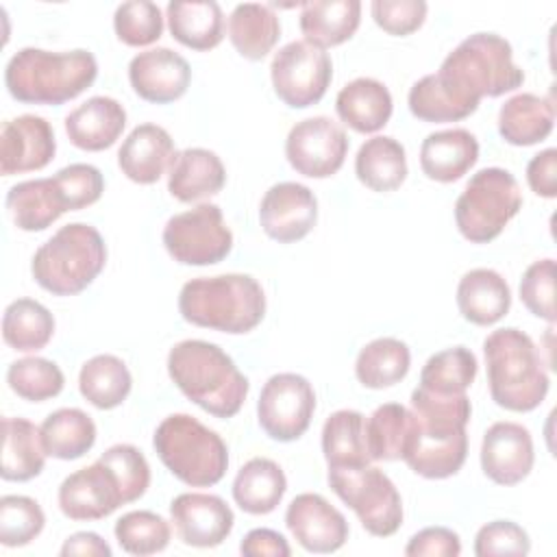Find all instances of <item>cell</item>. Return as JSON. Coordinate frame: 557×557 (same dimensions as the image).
Instances as JSON below:
<instances>
[{
	"label": "cell",
	"instance_id": "1",
	"mask_svg": "<svg viewBox=\"0 0 557 557\" xmlns=\"http://www.w3.org/2000/svg\"><path fill=\"white\" fill-rule=\"evenodd\" d=\"M168 374L194 405L215 418L237 416L250 389L235 361L205 339L174 344L168 352Z\"/></svg>",
	"mask_w": 557,
	"mask_h": 557
},
{
	"label": "cell",
	"instance_id": "2",
	"mask_svg": "<svg viewBox=\"0 0 557 557\" xmlns=\"http://www.w3.org/2000/svg\"><path fill=\"white\" fill-rule=\"evenodd\" d=\"M98 61L89 50H17L4 67L7 91L26 104H63L94 85Z\"/></svg>",
	"mask_w": 557,
	"mask_h": 557
},
{
	"label": "cell",
	"instance_id": "3",
	"mask_svg": "<svg viewBox=\"0 0 557 557\" xmlns=\"http://www.w3.org/2000/svg\"><path fill=\"white\" fill-rule=\"evenodd\" d=\"M178 313L194 326L244 335L261 324L265 294L250 274L198 276L181 287Z\"/></svg>",
	"mask_w": 557,
	"mask_h": 557
},
{
	"label": "cell",
	"instance_id": "4",
	"mask_svg": "<svg viewBox=\"0 0 557 557\" xmlns=\"http://www.w3.org/2000/svg\"><path fill=\"white\" fill-rule=\"evenodd\" d=\"M492 400L513 413L537 409L550 387L542 355L533 339L516 329L492 331L483 342Z\"/></svg>",
	"mask_w": 557,
	"mask_h": 557
},
{
	"label": "cell",
	"instance_id": "5",
	"mask_svg": "<svg viewBox=\"0 0 557 557\" xmlns=\"http://www.w3.org/2000/svg\"><path fill=\"white\" fill-rule=\"evenodd\" d=\"M437 78L466 104L479 109L481 98L518 89L524 72L513 63L511 44L496 33H474L446 54Z\"/></svg>",
	"mask_w": 557,
	"mask_h": 557
},
{
	"label": "cell",
	"instance_id": "6",
	"mask_svg": "<svg viewBox=\"0 0 557 557\" xmlns=\"http://www.w3.org/2000/svg\"><path fill=\"white\" fill-rule=\"evenodd\" d=\"M104 263L107 246L98 228L85 222H72L61 226L35 250L30 274L46 292L74 296L96 281Z\"/></svg>",
	"mask_w": 557,
	"mask_h": 557
},
{
	"label": "cell",
	"instance_id": "7",
	"mask_svg": "<svg viewBox=\"0 0 557 557\" xmlns=\"http://www.w3.org/2000/svg\"><path fill=\"white\" fill-rule=\"evenodd\" d=\"M152 446L161 463L185 485L211 487L226 474L224 440L189 413L163 418L152 435Z\"/></svg>",
	"mask_w": 557,
	"mask_h": 557
},
{
	"label": "cell",
	"instance_id": "8",
	"mask_svg": "<svg viewBox=\"0 0 557 557\" xmlns=\"http://www.w3.org/2000/svg\"><path fill=\"white\" fill-rule=\"evenodd\" d=\"M522 209L516 176L503 168H483L470 176L455 202L457 231L472 244H490Z\"/></svg>",
	"mask_w": 557,
	"mask_h": 557
},
{
	"label": "cell",
	"instance_id": "9",
	"mask_svg": "<svg viewBox=\"0 0 557 557\" xmlns=\"http://www.w3.org/2000/svg\"><path fill=\"white\" fill-rule=\"evenodd\" d=\"M331 490L357 513L361 527L374 537H389L403 524V500L392 479L374 468H329Z\"/></svg>",
	"mask_w": 557,
	"mask_h": 557
},
{
	"label": "cell",
	"instance_id": "10",
	"mask_svg": "<svg viewBox=\"0 0 557 557\" xmlns=\"http://www.w3.org/2000/svg\"><path fill=\"white\" fill-rule=\"evenodd\" d=\"M163 246L176 263L213 265L224 261L233 250V233L224 222L222 209L202 202L165 222Z\"/></svg>",
	"mask_w": 557,
	"mask_h": 557
},
{
	"label": "cell",
	"instance_id": "11",
	"mask_svg": "<svg viewBox=\"0 0 557 557\" xmlns=\"http://www.w3.org/2000/svg\"><path fill=\"white\" fill-rule=\"evenodd\" d=\"M270 78L274 94L287 107L307 109L324 98L333 78V63L322 48L296 39L274 52Z\"/></svg>",
	"mask_w": 557,
	"mask_h": 557
},
{
	"label": "cell",
	"instance_id": "12",
	"mask_svg": "<svg viewBox=\"0 0 557 557\" xmlns=\"http://www.w3.org/2000/svg\"><path fill=\"white\" fill-rule=\"evenodd\" d=\"M315 392L296 372H278L265 381L257 400V420L263 433L276 442H294L311 424Z\"/></svg>",
	"mask_w": 557,
	"mask_h": 557
},
{
	"label": "cell",
	"instance_id": "13",
	"mask_svg": "<svg viewBox=\"0 0 557 557\" xmlns=\"http://www.w3.org/2000/svg\"><path fill=\"white\" fill-rule=\"evenodd\" d=\"M348 154L344 128L326 115H313L296 122L285 139L289 165L309 178H329L339 172Z\"/></svg>",
	"mask_w": 557,
	"mask_h": 557
},
{
	"label": "cell",
	"instance_id": "14",
	"mask_svg": "<svg viewBox=\"0 0 557 557\" xmlns=\"http://www.w3.org/2000/svg\"><path fill=\"white\" fill-rule=\"evenodd\" d=\"M59 509L70 520H102L128 505L117 474L98 457L91 466L65 476L59 485Z\"/></svg>",
	"mask_w": 557,
	"mask_h": 557
},
{
	"label": "cell",
	"instance_id": "15",
	"mask_svg": "<svg viewBox=\"0 0 557 557\" xmlns=\"http://www.w3.org/2000/svg\"><path fill=\"white\" fill-rule=\"evenodd\" d=\"M468 457L466 429L424 424L413 416L403 461L424 479H448L457 474Z\"/></svg>",
	"mask_w": 557,
	"mask_h": 557
},
{
	"label": "cell",
	"instance_id": "16",
	"mask_svg": "<svg viewBox=\"0 0 557 557\" xmlns=\"http://www.w3.org/2000/svg\"><path fill=\"white\" fill-rule=\"evenodd\" d=\"M259 222L270 239L278 244L298 242L307 237L318 222V198L302 183H276L261 198Z\"/></svg>",
	"mask_w": 557,
	"mask_h": 557
},
{
	"label": "cell",
	"instance_id": "17",
	"mask_svg": "<svg viewBox=\"0 0 557 557\" xmlns=\"http://www.w3.org/2000/svg\"><path fill=\"white\" fill-rule=\"evenodd\" d=\"M535 463L533 437L527 426L503 420L494 422L481 442V470L496 485L522 483Z\"/></svg>",
	"mask_w": 557,
	"mask_h": 557
},
{
	"label": "cell",
	"instance_id": "18",
	"mask_svg": "<svg viewBox=\"0 0 557 557\" xmlns=\"http://www.w3.org/2000/svg\"><path fill=\"white\" fill-rule=\"evenodd\" d=\"M170 518L183 544L194 548L220 546L233 531V509L218 494L185 492L170 503Z\"/></svg>",
	"mask_w": 557,
	"mask_h": 557
},
{
	"label": "cell",
	"instance_id": "19",
	"mask_svg": "<svg viewBox=\"0 0 557 557\" xmlns=\"http://www.w3.org/2000/svg\"><path fill=\"white\" fill-rule=\"evenodd\" d=\"M285 524L305 550L318 555L335 553L348 540V522L344 513L313 492L292 498L285 511Z\"/></svg>",
	"mask_w": 557,
	"mask_h": 557
},
{
	"label": "cell",
	"instance_id": "20",
	"mask_svg": "<svg viewBox=\"0 0 557 557\" xmlns=\"http://www.w3.org/2000/svg\"><path fill=\"white\" fill-rule=\"evenodd\" d=\"M54 152H57V139L46 117L24 113L2 124V133H0L2 176L44 170L54 159Z\"/></svg>",
	"mask_w": 557,
	"mask_h": 557
},
{
	"label": "cell",
	"instance_id": "21",
	"mask_svg": "<svg viewBox=\"0 0 557 557\" xmlns=\"http://www.w3.org/2000/svg\"><path fill=\"white\" fill-rule=\"evenodd\" d=\"M128 81L141 100L168 104L187 91L191 67L185 57L170 48H150L131 59Z\"/></svg>",
	"mask_w": 557,
	"mask_h": 557
},
{
	"label": "cell",
	"instance_id": "22",
	"mask_svg": "<svg viewBox=\"0 0 557 557\" xmlns=\"http://www.w3.org/2000/svg\"><path fill=\"white\" fill-rule=\"evenodd\" d=\"M174 141L159 124L135 126L117 150V165L122 174L139 185L157 183L174 161Z\"/></svg>",
	"mask_w": 557,
	"mask_h": 557
},
{
	"label": "cell",
	"instance_id": "23",
	"mask_svg": "<svg viewBox=\"0 0 557 557\" xmlns=\"http://www.w3.org/2000/svg\"><path fill=\"white\" fill-rule=\"evenodd\" d=\"M126 126L124 107L111 96H91L65 115L67 139L87 152L111 148Z\"/></svg>",
	"mask_w": 557,
	"mask_h": 557
},
{
	"label": "cell",
	"instance_id": "24",
	"mask_svg": "<svg viewBox=\"0 0 557 557\" xmlns=\"http://www.w3.org/2000/svg\"><path fill=\"white\" fill-rule=\"evenodd\" d=\"M479 159V141L466 128L435 131L420 146L422 174L437 183H455Z\"/></svg>",
	"mask_w": 557,
	"mask_h": 557
},
{
	"label": "cell",
	"instance_id": "25",
	"mask_svg": "<svg viewBox=\"0 0 557 557\" xmlns=\"http://www.w3.org/2000/svg\"><path fill=\"white\" fill-rule=\"evenodd\" d=\"M224 183V163L207 148L178 150L168 170V191L181 202H196L215 196L222 191Z\"/></svg>",
	"mask_w": 557,
	"mask_h": 557
},
{
	"label": "cell",
	"instance_id": "26",
	"mask_svg": "<svg viewBox=\"0 0 557 557\" xmlns=\"http://www.w3.org/2000/svg\"><path fill=\"white\" fill-rule=\"evenodd\" d=\"M457 307L463 320L476 326H492L503 320L511 307L507 281L490 268L466 272L457 285Z\"/></svg>",
	"mask_w": 557,
	"mask_h": 557
},
{
	"label": "cell",
	"instance_id": "27",
	"mask_svg": "<svg viewBox=\"0 0 557 557\" xmlns=\"http://www.w3.org/2000/svg\"><path fill=\"white\" fill-rule=\"evenodd\" d=\"M392 94L389 89L370 76H359L346 83L337 98L335 111L339 120L357 133H376L392 117Z\"/></svg>",
	"mask_w": 557,
	"mask_h": 557
},
{
	"label": "cell",
	"instance_id": "28",
	"mask_svg": "<svg viewBox=\"0 0 557 557\" xmlns=\"http://www.w3.org/2000/svg\"><path fill=\"white\" fill-rule=\"evenodd\" d=\"M170 35L191 50H211L224 39V13L213 0H172L165 7Z\"/></svg>",
	"mask_w": 557,
	"mask_h": 557
},
{
	"label": "cell",
	"instance_id": "29",
	"mask_svg": "<svg viewBox=\"0 0 557 557\" xmlns=\"http://www.w3.org/2000/svg\"><path fill=\"white\" fill-rule=\"evenodd\" d=\"M553 100L529 91L511 96L498 111V133L511 146H535L553 133Z\"/></svg>",
	"mask_w": 557,
	"mask_h": 557
},
{
	"label": "cell",
	"instance_id": "30",
	"mask_svg": "<svg viewBox=\"0 0 557 557\" xmlns=\"http://www.w3.org/2000/svg\"><path fill=\"white\" fill-rule=\"evenodd\" d=\"M361 22L359 0H313L300 4V30L305 41L333 48L348 41Z\"/></svg>",
	"mask_w": 557,
	"mask_h": 557
},
{
	"label": "cell",
	"instance_id": "31",
	"mask_svg": "<svg viewBox=\"0 0 557 557\" xmlns=\"http://www.w3.org/2000/svg\"><path fill=\"white\" fill-rule=\"evenodd\" d=\"M287 490L283 468L268 457L248 459L233 479V500L250 516H265L278 507Z\"/></svg>",
	"mask_w": 557,
	"mask_h": 557
},
{
	"label": "cell",
	"instance_id": "32",
	"mask_svg": "<svg viewBox=\"0 0 557 557\" xmlns=\"http://www.w3.org/2000/svg\"><path fill=\"white\" fill-rule=\"evenodd\" d=\"M13 224L26 233L46 231L67 209L54 178H30L13 185L7 194Z\"/></svg>",
	"mask_w": 557,
	"mask_h": 557
},
{
	"label": "cell",
	"instance_id": "33",
	"mask_svg": "<svg viewBox=\"0 0 557 557\" xmlns=\"http://www.w3.org/2000/svg\"><path fill=\"white\" fill-rule=\"evenodd\" d=\"M46 450L39 429L26 418L2 420V466L0 476L4 481H30L41 474L46 466Z\"/></svg>",
	"mask_w": 557,
	"mask_h": 557
},
{
	"label": "cell",
	"instance_id": "34",
	"mask_svg": "<svg viewBox=\"0 0 557 557\" xmlns=\"http://www.w3.org/2000/svg\"><path fill=\"white\" fill-rule=\"evenodd\" d=\"M357 178L372 191H394L407 178V154L398 139L374 135L366 139L355 157Z\"/></svg>",
	"mask_w": 557,
	"mask_h": 557
},
{
	"label": "cell",
	"instance_id": "35",
	"mask_svg": "<svg viewBox=\"0 0 557 557\" xmlns=\"http://www.w3.org/2000/svg\"><path fill=\"white\" fill-rule=\"evenodd\" d=\"M281 37V22L272 7L244 2L228 15V39L248 61H261Z\"/></svg>",
	"mask_w": 557,
	"mask_h": 557
},
{
	"label": "cell",
	"instance_id": "36",
	"mask_svg": "<svg viewBox=\"0 0 557 557\" xmlns=\"http://www.w3.org/2000/svg\"><path fill=\"white\" fill-rule=\"evenodd\" d=\"M322 453L329 468L370 466L366 418L355 409H339L324 420Z\"/></svg>",
	"mask_w": 557,
	"mask_h": 557
},
{
	"label": "cell",
	"instance_id": "37",
	"mask_svg": "<svg viewBox=\"0 0 557 557\" xmlns=\"http://www.w3.org/2000/svg\"><path fill=\"white\" fill-rule=\"evenodd\" d=\"M41 444L48 457L72 461L89 453L96 444V424L78 407L52 411L39 426Z\"/></svg>",
	"mask_w": 557,
	"mask_h": 557
},
{
	"label": "cell",
	"instance_id": "38",
	"mask_svg": "<svg viewBox=\"0 0 557 557\" xmlns=\"http://www.w3.org/2000/svg\"><path fill=\"white\" fill-rule=\"evenodd\" d=\"M133 387L126 363L115 355H96L87 359L78 372V389L96 409L120 407Z\"/></svg>",
	"mask_w": 557,
	"mask_h": 557
},
{
	"label": "cell",
	"instance_id": "39",
	"mask_svg": "<svg viewBox=\"0 0 557 557\" xmlns=\"http://www.w3.org/2000/svg\"><path fill=\"white\" fill-rule=\"evenodd\" d=\"M411 366L409 346L396 337L368 342L355 361V376L368 389H383L400 383Z\"/></svg>",
	"mask_w": 557,
	"mask_h": 557
},
{
	"label": "cell",
	"instance_id": "40",
	"mask_svg": "<svg viewBox=\"0 0 557 557\" xmlns=\"http://www.w3.org/2000/svg\"><path fill=\"white\" fill-rule=\"evenodd\" d=\"M54 335L52 313L33 298L9 302L2 315V339L20 352H37L48 346Z\"/></svg>",
	"mask_w": 557,
	"mask_h": 557
},
{
	"label": "cell",
	"instance_id": "41",
	"mask_svg": "<svg viewBox=\"0 0 557 557\" xmlns=\"http://www.w3.org/2000/svg\"><path fill=\"white\" fill-rule=\"evenodd\" d=\"M479 363L470 348L466 346H453L444 348L426 359L420 372L418 387L442 394V396H455L466 394V389L474 383Z\"/></svg>",
	"mask_w": 557,
	"mask_h": 557
},
{
	"label": "cell",
	"instance_id": "42",
	"mask_svg": "<svg viewBox=\"0 0 557 557\" xmlns=\"http://www.w3.org/2000/svg\"><path fill=\"white\" fill-rule=\"evenodd\" d=\"M413 411L398 403H385L366 420V440L372 461H396L409 442Z\"/></svg>",
	"mask_w": 557,
	"mask_h": 557
},
{
	"label": "cell",
	"instance_id": "43",
	"mask_svg": "<svg viewBox=\"0 0 557 557\" xmlns=\"http://www.w3.org/2000/svg\"><path fill=\"white\" fill-rule=\"evenodd\" d=\"M407 104L413 117L422 122H459L472 115L476 109L461 102L440 78L437 74H426L416 81L409 89Z\"/></svg>",
	"mask_w": 557,
	"mask_h": 557
},
{
	"label": "cell",
	"instance_id": "44",
	"mask_svg": "<svg viewBox=\"0 0 557 557\" xmlns=\"http://www.w3.org/2000/svg\"><path fill=\"white\" fill-rule=\"evenodd\" d=\"M113 533L124 553L139 557L165 550L172 537L170 522L163 516L148 509L128 511L122 518H117Z\"/></svg>",
	"mask_w": 557,
	"mask_h": 557
},
{
	"label": "cell",
	"instance_id": "45",
	"mask_svg": "<svg viewBox=\"0 0 557 557\" xmlns=\"http://www.w3.org/2000/svg\"><path fill=\"white\" fill-rule=\"evenodd\" d=\"M7 383L13 394L28 403H44L61 394L65 376L61 368L44 357H24L9 366Z\"/></svg>",
	"mask_w": 557,
	"mask_h": 557
},
{
	"label": "cell",
	"instance_id": "46",
	"mask_svg": "<svg viewBox=\"0 0 557 557\" xmlns=\"http://www.w3.org/2000/svg\"><path fill=\"white\" fill-rule=\"evenodd\" d=\"M46 524L44 509L30 496L7 494L0 498V544L9 548L30 544Z\"/></svg>",
	"mask_w": 557,
	"mask_h": 557
},
{
	"label": "cell",
	"instance_id": "47",
	"mask_svg": "<svg viewBox=\"0 0 557 557\" xmlns=\"http://www.w3.org/2000/svg\"><path fill=\"white\" fill-rule=\"evenodd\" d=\"M113 30L131 48L150 46L163 35V13L150 0L122 2L113 13Z\"/></svg>",
	"mask_w": 557,
	"mask_h": 557
},
{
	"label": "cell",
	"instance_id": "48",
	"mask_svg": "<svg viewBox=\"0 0 557 557\" xmlns=\"http://www.w3.org/2000/svg\"><path fill=\"white\" fill-rule=\"evenodd\" d=\"M520 300L535 315L555 324V259L533 261L520 278Z\"/></svg>",
	"mask_w": 557,
	"mask_h": 557
},
{
	"label": "cell",
	"instance_id": "49",
	"mask_svg": "<svg viewBox=\"0 0 557 557\" xmlns=\"http://www.w3.org/2000/svg\"><path fill=\"white\" fill-rule=\"evenodd\" d=\"M52 178L61 191L67 211L91 207L100 200L104 191L102 172L89 163H70L61 168Z\"/></svg>",
	"mask_w": 557,
	"mask_h": 557
},
{
	"label": "cell",
	"instance_id": "50",
	"mask_svg": "<svg viewBox=\"0 0 557 557\" xmlns=\"http://www.w3.org/2000/svg\"><path fill=\"white\" fill-rule=\"evenodd\" d=\"M100 459L117 474L126 503H135L146 494L150 485V466L139 448L133 444H113Z\"/></svg>",
	"mask_w": 557,
	"mask_h": 557
},
{
	"label": "cell",
	"instance_id": "51",
	"mask_svg": "<svg viewBox=\"0 0 557 557\" xmlns=\"http://www.w3.org/2000/svg\"><path fill=\"white\" fill-rule=\"evenodd\" d=\"M531 550L529 533L511 520H494L483 524L474 537V555H527Z\"/></svg>",
	"mask_w": 557,
	"mask_h": 557
},
{
	"label": "cell",
	"instance_id": "52",
	"mask_svg": "<svg viewBox=\"0 0 557 557\" xmlns=\"http://www.w3.org/2000/svg\"><path fill=\"white\" fill-rule=\"evenodd\" d=\"M370 11L376 26L387 35L407 37L424 24L429 7L422 0H374Z\"/></svg>",
	"mask_w": 557,
	"mask_h": 557
},
{
	"label": "cell",
	"instance_id": "53",
	"mask_svg": "<svg viewBox=\"0 0 557 557\" xmlns=\"http://www.w3.org/2000/svg\"><path fill=\"white\" fill-rule=\"evenodd\" d=\"M461 553V540L453 529L446 527H426L409 537L405 546V555L420 557H457Z\"/></svg>",
	"mask_w": 557,
	"mask_h": 557
},
{
	"label": "cell",
	"instance_id": "54",
	"mask_svg": "<svg viewBox=\"0 0 557 557\" xmlns=\"http://www.w3.org/2000/svg\"><path fill=\"white\" fill-rule=\"evenodd\" d=\"M527 183L540 198L557 196V150L546 148L537 152L527 165Z\"/></svg>",
	"mask_w": 557,
	"mask_h": 557
},
{
	"label": "cell",
	"instance_id": "55",
	"mask_svg": "<svg viewBox=\"0 0 557 557\" xmlns=\"http://www.w3.org/2000/svg\"><path fill=\"white\" fill-rule=\"evenodd\" d=\"M239 553L246 557H289L292 548L287 540L272 529H252L244 535L239 544Z\"/></svg>",
	"mask_w": 557,
	"mask_h": 557
},
{
	"label": "cell",
	"instance_id": "56",
	"mask_svg": "<svg viewBox=\"0 0 557 557\" xmlns=\"http://www.w3.org/2000/svg\"><path fill=\"white\" fill-rule=\"evenodd\" d=\"M111 546L94 531H78L74 535H70L63 546H61V555L63 557H72V555H81V557H111Z\"/></svg>",
	"mask_w": 557,
	"mask_h": 557
}]
</instances>
